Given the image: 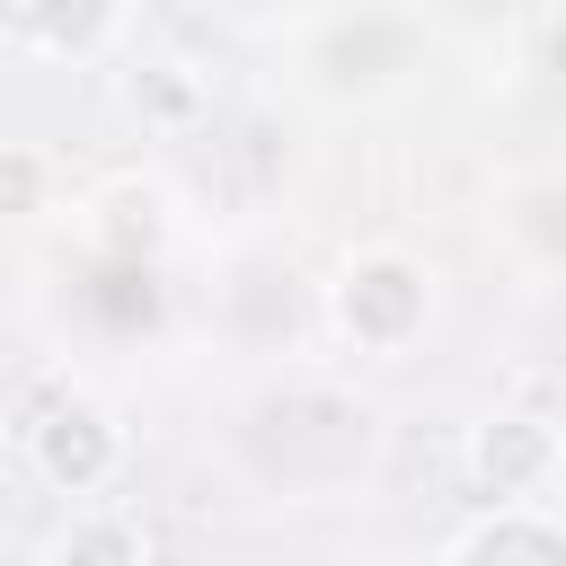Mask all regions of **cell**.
<instances>
[{"mask_svg":"<svg viewBox=\"0 0 566 566\" xmlns=\"http://www.w3.org/2000/svg\"><path fill=\"white\" fill-rule=\"evenodd\" d=\"M433 310V274L398 248H363L336 265V327L363 345V354H398Z\"/></svg>","mask_w":566,"mask_h":566,"instance_id":"cell-1","label":"cell"},{"mask_svg":"<svg viewBox=\"0 0 566 566\" xmlns=\"http://www.w3.org/2000/svg\"><path fill=\"white\" fill-rule=\"evenodd\" d=\"M548 495H495V513L460 522L442 539V557H566V504L539 513Z\"/></svg>","mask_w":566,"mask_h":566,"instance_id":"cell-2","label":"cell"},{"mask_svg":"<svg viewBox=\"0 0 566 566\" xmlns=\"http://www.w3.org/2000/svg\"><path fill=\"white\" fill-rule=\"evenodd\" d=\"M53 548H62V557H71V548H124V557H142V548H150V531H62Z\"/></svg>","mask_w":566,"mask_h":566,"instance_id":"cell-3","label":"cell"},{"mask_svg":"<svg viewBox=\"0 0 566 566\" xmlns=\"http://www.w3.org/2000/svg\"><path fill=\"white\" fill-rule=\"evenodd\" d=\"M548 504H566V433H557V469H548Z\"/></svg>","mask_w":566,"mask_h":566,"instance_id":"cell-4","label":"cell"},{"mask_svg":"<svg viewBox=\"0 0 566 566\" xmlns=\"http://www.w3.org/2000/svg\"><path fill=\"white\" fill-rule=\"evenodd\" d=\"M0 460H9V416H0Z\"/></svg>","mask_w":566,"mask_h":566,"instance_id":"cell-5","label":"cell"}]
</instances>
